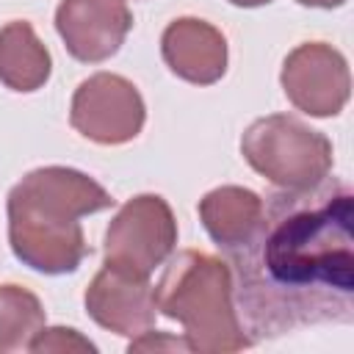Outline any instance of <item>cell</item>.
<instances>
[{"label": "cell", "mask_w": 354, "mask_h": 354, "mask_svg": "<svg viewBox=\"0 0 354 354\" xmlns=\"http://www.w3.org/2000/svg\"><path fill=\"white\" fill-rule=\"evenodd\" d=\"M252 340L354 321V194L343 180L277 191L254 232L227 252Z\"/></svg>", "instance_id": "1"}, {"label": "cell", "mask_w": 354, "mask_h": 354, "mask_svg": "<svg viewBox=\"0 0 354 354\" xmlns=\"http://www.w3.org/2000/svg\"><path fill=\"white\" fill-rule=\"evenodd\" d=\"M113 207V196L86 171L41 166L8 191V243L14 257L39 274H72L88 254L83 216Z\"/></svg>", "instance_id": "2"}, {"label": "cell", "mask_w": 354, "mask_h": 354, "mask_svg": "<svg viewBox=\"0 0 354 354\" xmlns=\"http://www.w3.org/2000/svg\"><path fill=\"white\" fill-rule=\"evenodd\" d=\"M155 307L183 326L191 351L227 354L254 343L235 310L230 263L207 252L185 249L169 260L155 285Z\"/></svg>", "instance_id": "3"}, {"label": "cell", "mask_w": 354, "mask_h": 354, "mask_svg": "<svg viewBox=\"0 0 354 354\" xmlns=\"http://www.w3.org/2000/svg\"><path fill=\"white\" fill-rule=\"evenodd\" d=\"M243 160L285 191L313 188L332 171V141L290 113H271L241 136Z\"/></svg>", "instance_id": "4"}, {"label": "cell", "mask_w": 354, "mask_h": 354, "mask_svg": "<svg viewBox=\"0 0 354 354\" xmlns=\"http://www.w3.org/2000/svg\"><path fill=\"white\" fill-rule=\"evenodd\" d=\"M177 246V221L160 194L127 199L111 218L102 238V266L144 277L163 266Z\"/></svg>", "instance_id": "5"}, {"label": "cell", "mask_w": 354, "mask_h": 354, "mask_svg": "<svg viewBox=\"0 0 354 354\" xmlns=\"http://www.w3.org/2000/svg\"><path fill=\"white\" fill-rule=\"evenodd\" d=\"M147 119L138 88L113 72H97L86 77L69 105V124L88 141L116 147L133 141Z\"/></svg>", "instance_id": "6"}, {"label": "cell", "mask_w": 354, "mask_h": 354, "mask_svg": "<svg viewBox=\"0 0 354 354\" xmlns=\"http://www.w3.org/2000/svg\"><path fill=\"white\" fill-rule=\"evenodd\" d=\"M282 91L293 108L310 116H337L351 94L348 64L326 41H304L282 64Z\"/></svg>", "instance_id": "7"}, {"label": "cell", "mask_w": 354, "mask_h": 354, "mask_svg": "<svg viewBox=\"0 0 354 354\" xmlns=\"http://www.w3.org/2000/svg\"><path fill=\"white\" fill-rule=\"evenodd\" d=\"M133 28L124 0H61L55 30L66 53L83 64H102L119 53Z\"/></svg>", "instance_id": "8"}, {"label": "cell", "mask_w": 354, "mask_h": 354, "mask_svg": "<svg viewBox=\"0 0 354 354\" xmlns=\"http://www.w3.org/2000/svg\"><path fill=\"white\" fill-rule=\"evenodd\" d=\"M83 304L94 324L130 340L152 329L158 313L155 288L149 285V279L108 266H102L88 282Z\"/></svg>", "instance_id": "9"}, {"label": "cell", "mask_w": 354, "mask_h": 354, "mask_svg": "<svg viewBox=\"0 0 354 354\" xmlns=\"http://www.w3.org/2000/svg\"><path fill=\"white\" fill-rule=\"evenodd\" d=\"M160 55L177 77L194 86H213L227 72L224 33L196 17H183L166 25L160 36Z\"/></svg>", "instance_id": "10"}, {"label": "cell", "mask_w": 354, "mask_h": 354, "mask_svg": "<svg viewBox=\"0 0 354 354\" xmlns=\"http://www.w3.org/2000/svg\"><path fill=\"white\" fill-rule=\"evenodd\" d=\"M263 216V199L241 185H221L207 191L199 199V218L213 238V243L224 252L238 249L254 232Z\"/></svg>", "instance_id": "11"}, {"label": "cell", "mask_w": 354, "mask_h": 354, "mask_svg": "<svg viewBox=\"0 0 354 354\" xmlns=\"http://www.w3.org/2000/svg\"><path fill=\"white\" fill-rule=\"evenodd\" d=\"M53 72L50 50L25 19H11L0 28V83L11 91H39Z\"/></svg>", "instance_id": "12"}, {"label": "cell", "mask_w": 354, "mask_h": 354, "mask_svg": "<svg viewBox=\"0 0 354 354\" xmlns=\"http://www.w3.org/2000/svg\"><path fill=\"white\" fill-rule=\"evenodd\" d=\"M44 324L47 313L33 290L14 282L0 285V354L28 351Z\"/></svg>", "instance_id": "13"}, {"label": "cell", "mask_w": 354, "mask_h": 354, "mask_svg": "<svg viewBox=\"0 0 354 354\" xmlns=\"http://www.w3.org/2000/svg\"><path fill=\"white\" fill-rule=\"evenodd\" d=\"M28 351H36V354L58 351V354H64V351H97V346L72 326H47L44 324L39 329V335L30 340Z\"/></svg>", "instance_id": "14"}, {"label": "cell", "mask_w": 354, "mask_h": 354, "mask_svg": "<svg viewBox=\"0 0 354 354\" xmlns=\"http://www.w3.org/2000/svg\"><path fill=\"white\" fill-rule=\"evenodd\" d=\"M127 351L130 354L133 351H191V346H188L185 337H177V335H169V332H158V329L155 332L147 329L144 335L130 340Z\"/></svg>", "instance_id": "15"}, {"label": "cell", "mask_w": 354, "mask_h": 354, "mask_svg": "<svg viewBox=\"0 0 354 354\" xmlns=\"http://www.w3.org/2000/svg\"><path fill=\"white\" fill-rule=\"evenodd\" d=\"M299 6H310V8H337L346 0H296Z\"/></svg>", "instance_id": "16"}, {"label": "cell", "mask_w": 354, "mask_h": 354, "mask_svg": "<svg viewBox=\"0 0 354 354\" xmlns=\"http://www.w3.org/2000/svg\"><path fill=\"white\" fill-rule=\"evenodd\" d=\"M227 3H232V6H238V8H257V6H268V3H274V0H227Z\"/></svg>", "instance_id": "17"}]
</instances>
